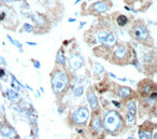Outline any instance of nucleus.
Here are the masks:
<instances>
[{
  "mask_svg": "<svg viewBox=\"0 0 157 139\" xmlns=\"http://www.w3.org/2000/svg\"><path fill=\"white\" fill-rule=\"evenodd\" d=\"M94 71H95L96 73L103 72V66H102V65L98 64V63H96V64L94 65Z\"/></svg>",
  "mask_w": 157,
  "mask_h": 139,
  "instance_id": "obj_18",
  "label": "nucleus"
},
{
  "mask_svg": "<svg viewBox=\"0 0 157 139\" xmlns=\"http://www.w3.org/2000/svg\"><path fill=\"white\" fill-rule=\"evenodd\" d=\"M127 107H128L129 113L132 114V116H135V114H136V104H135V102H130Z\"/></svg>",
  "mask_w": 157,
  "mask_h": 139,
  "instance_id": "obj_15",
  "label": "nucleus"
},
{
  "mask_svg": "<svg viewBox=\"0 0 157 139\" xmlns=\"http://www.w3.org/2000/svg\"><path fill=\"white\" fill-rule=\"evenodd\" d=\"M68 22H70V23L72 22V23H73V22H75V19H68Z\"/></svg>",
  "mask_w": 157,
  "mask_h": 139,
  "instance_id": "obj_26",
  "label": "nucleus"
},
{
  "mask_svg": "<svg viewBox=\"0 0 157 139\" xmlns=\"http://www.w3.org/2000/svg\"><path fill=\"white\" fill-rule=\"evenodd\" d=\"M80 1H81V0H76V1H75V5H78V3L80 2Z\"/></svg>",
  "mask_w": 157,
  "mask_h": 139,
  "instance_id": "obj_29",
  "label": "nucleus"
},
{
  "mask_svg": "<svg viewBox=\"0 0 157 139\" xmlns=\"http://www.w3.org/2000/svg\"><path fill=\"white\" fill-rule=\"evenodd\" d=\"M35 66H36L37 68H39V67H40V64H39V61H35Z\"/></svg>",
  "mask_w": 157,
  "mask_h": 139,
  "instance_id": "obj_25",
  "label": "nucleus"
},
{
  "mask_svg": "<svg viewBox=\"0 0 157 139\" xmlns=\"http://www.w3.org/2000/svg\"><path fill=\"white\" fill-rule=\"evenodd\" d=\"M56 61H57V63H59V64H62V65L65 64V57H64V55H62V50L58 51L57 56H56Z\"/></svg>",
  "mask_w": 157,
  "mask_h": 139,
  "instance_id": "obj_16",
  "label": "nucleus"
},
{
  "mask_svg": "<svg viewBox=\"0 0 157 139\" xmlns=\"http://www.w3.org/2000/svg\"><path fill=\"white\" fill-rule=\"evenodd\" d=\"M0 132H1V134L5 135V136H7V137H11V136H13V135H14V132H13L11 128L5 127V126H3V127H1V130H0Z\"/></svg>",
  "mask_w": 157,
  "mask_h": 139,
  "instance_id": "obj_12",
  "label": "nucleus"
},
{
  "mask_svg": "<svg viewBox=\"0 0 157 139\" xmlns=\"http://www.w3.org/2000/svg\"><path fill=\"white\" fill-rule=\"evenodd\" d=\"M92 127H93V130H101V127H102V125H101V122H100L99 119H95V120L93 121V124H92Z\"/></svg>",
  "mask_w": 157,
  "mask_h": 139,
  "instance_id": "obj_13",
  "label": "nucleus"
},
{
  "mask_svg": "<svg viewBox=\"0 0 157 139\" xmlns=\"http://www.w3.org/2000/svg\"><path fill=\"white\" fill-rule=\"evenodd\" d=\"M12 85L15 87V89H19V84L16 82V80H15V79H13V83H12Z\"/></svg>",
  "mask_w": 157,
  "mask_h": 139,
  "instance_id": "obj_22",
  "label": "nucleus"
},
{
  "mask_svg": "<svg viewBox=\"0 0 157 139\" xmlns=\"http://www.w3.org/2000/svg\"><path fill=\"white\" fill-rule=\"evenodd\" d=\"M131 90L130 89H128V87H122V89H119V95L121 97H123V98H127V97H129L131 95Z\"/></svg>",
  "mask_w": 157,
  "mask_h": 139,
  "instance_id": "obj_10",
  "label": "nucleus"
},
{
  "mask_svg": "<svg viewBox=\"0 0 157 139\" xmlns=\"http://www.w3.org/2000/svg\"><path fill=\"white\" fill-rule=\"evenodd\" d=\"M139 137H140V139H151V133L140 130V132H139Z\"/></svg>",
  "mask_w": 157,
  "mask_h": 139,
  "instance_id": "obj_17",
  "label": "nucleus"
},
{
  "mask_svg": "<svg viewBox=\"0 0 157 139\" xmlns=\"http://www.w3.org/2000/svg\"><path fill=\"white\" fill-rule=\"evenodd\" d=\"M68 84V75L65 71H57L55 72L52 78V85L53 90L55 92H60L67 86Z\"/></svg>",
  "mask_w": 157,
  "mask_h": 139,
  "instance_id": "obj_2",
  "label": "nucleus"
},
{
  "mask_svg": "<svg viewBox=\"0 0 157 139\" xmlns=\"http://www.w3.org/2000/svg\"><path fill=\"white\" fill-rule=\"evenodd\" d=\"M128 139H135V138H132V137H129V138Z\"/></svg>",
  "mask_w": 157,
  "mask_h": 139,
  "instance_id": "obj_30",
  "label": "nucleus"
},
{
  "mask_svg": "<svg viewBox=\"0 0 157 139\" xmlns=\"http://www.w3.org/2000/svg\"><path fill=\"white\" fill-rule=\"evenodd\" d=\"M87 99H88V103H89V105H91V107L93 109H96L98 107V102H97V98H96V96L93 94V93H89V94L87 95Z\"/></svg>",
  "mask_w": 157,
  "mask_h": 139,
  "instance_id": "obj_9",
  "label": "nucleus"
},
{
  "mask_svg": "<svg viewBox=\"0 0 157 139\" xmlns=\"http://www.w3.org/2000/svg\"><path fill=\"white\" fill-rule=\"evenodd\" d=\"M98 37V41L103 44L108 45V47H112V45H114L115 42H116V39H115L114 35L107 30H101L98 33L97 35Z\"/></svg>",
  "mask_w": 157,
  "mask_h": 139,
  "instance_id": "obj_3",
  "label": "nucleus"
},
{
  "mask_svg": "<svg viewBox=\"0 0 157 139\" xmlns=\"http://www.w3.org/2000/svg\"><path fill=\"white\" fill-rule=\"evenodd\" d=\"M7 37H8V39H9V40L15 45V47H19V49H22V44L18 42V41H16V40H14V39H12V38L10 37V36H7Z\"/></svg>",
  "mask_w": 157,
  "mask_h": 139,
  "instance_id": "obj_20",
  "label": "nucleus"
},
{
  "mask_svg": "<svg viewBox=\"0 0 157 139\" xmlns=\"http://www.w3.org/2000/svg\"><path fill=\"white\" fill-rule=\"evenodd\" d=\"M88 1H92V0H88Z\"/></svg>",
  "mask_w": 157,
  "mask_h": 139,
  "instance_id": "obj_31",
  "label": "nucleus"
},
{
  "mask_svg": "<svg viewBox=\"0 0 157 139\" xmlns=\"http://www.w3.org/2000/svg\"><path fill=\"white\" fill-rule=\"evenodd\" d=\"M24 30L27 31V33H32L33 31V26L30 25V24H24Z\"/></svg>",
  "mask_w": 157,
  "mask_h": 139,
  "instance_id": "obj_19",
  "label": "nucleus"
},
{
  "mask_svg": "<svg viewBox=\"0 0 157 139\" xmlns=\"http://www.w3.org/2000/svg\"><path fill=\"white\" fill-rule=\"evenodd\" d=\"M88 116H89V113L88 110L86 108H80L74 112L73 114V121L78 124H83L87 121Z\"/></svg>",
  "mask_w": 157,
  "mask_h": 139,
  "instance_id": "obj_5",
  "label": "nucleus"
},
{
  "mask_svg": "<svg viewBox=\"0 0 157 139\" xmlns=\"http://www.w3.org/2000/svg\"><path fill=\"white\" fill-rule=\"evenodd\" d=\"M69 65L72 69L76 70V69H78L83 65V59H82L81 56H78V55H73V56H71L69 58Z\"/></svg>",
  "mask_w": 157,
  "mask_h": 139,
  "instance_id": "obj_7",
  "label": "nucleus"
},
{
  "mask_svg": "<svg viewBox=\"0 0 157 139\" xmlns=\"http://www.w3.org/2000/svg\"><path fill=\"white\" fill-rule=\"evenodd\" d=\"M110 1H98L95 2L92 5V9L94 11L98 12V13H103V12H107L110 10L111 8V3H109Z\"/></svg>",
  "mask_w": 157,
  "mask_h": 139,
  "instance_id": "obj_6",
  "label": "nucleus"
},
{
  "mask_svg": "<svg viewBox=\"0 0 157 139\" xmlns=\"http://www.w3.org/2000/svg\"><path fill=\"white\" fill-rule=\"evenodd\" d=\"M116 23H117V25H119V27H124L125 25L128 23V19H127V16H125V15L121 14V15L117 16Z\"/></svg>",
  "mask_w": 157,
  "mask_h": 139,
  "instance_id": "obj_11",
  "label": "nucleus"
},
{
  "mask_svg": "<svg viewBox=\"0 0 157 139\" xmlns=\"http://www.w3.org/2000/svg\"><path fill=\"white\" fill-rule=\"evenodd\" d=\"M105 126L110 132H115L121 126V118L115 111H109L105 116Z\"/></svg>",
  "mask_w": 157,
  "mask_h": 139,
  "instance_id": "obj_1",
  "label": "nucleus"
},
{
  "mask_svg": "<svg viewBox=\"0 0 157 139\" xmlns=\"http://www.w3.org/2000/svg\"><path fill=\"white\" fill-rule=\"evenodd\" d=\"M7 93H8V96H9V98L11 99V100H17V99H18V94H17L16 92H14V91L8 90Z\"/></svg>",
  "mask_w": 157,
  "mask_h": 139,
  "instance_id": "obj_14",
  "label": "nucleus"
},
{
  "mask_svg": "<svg viewBox=\"0 0 157 139\" xmlns=\"http://www.w3.org/2000/svg\"><path fill=\"white\" fill-rule=\"evenodd\" d=\"M82 92H83V89L82 87H78L75 90V92H74V94H75V96H81Z\"/></svg>",
  "mask_w": 157,
  "mask_h": 139,
  "instance_id": "obj_21",
  "label": "nucleus"
},
{
  "mask_svg": "<svg viewBox=\"0 0 157 139\" xmlns=\"http://www.w3.org/2000/svg\"><path fill=\"white\" fill-rule=\"evenodd\" d=\"M3 2H10V1H16V0H2Z\"/></svg>",
  "mask_w": 157,
  "mask_h": 139,
  "instance_id": "obj_27",
  "label": "nucleus"
},
{
  "mask_svg": "<svg viewBox=\"0 0 157 139\" xmlns=\"http://www.w3.org/2000/svg\"><path fill=\"white\" fill-rule=\"evenodd\" d=\"M27 43H28L29 45H37L36 43H33V42H27Z\"/></svg>",
  "mask_w": 157,
  "mask_h": 139,
  "instance_id": "obj_28",
  "label": "nucleus"
},
{
  "mask_svg": "<svg viewBox=\"0 0 157 139\" xmlns=\"http://www.w3.org/2000/svg\"><path fill=\"white\" fill-rule=\"evenodd\" d=\"M114 55H115V57H117V58H119V59L125 58V57H126V55H127L126 47H124V45H119V47H117L116 50H115Z\"/></svg>",
  "mask_w": 157,
  "mask_h": 139,
  "instance_id": "obj_8",
  "label": "nucleus"
},
{
  "mask_svg": "<svg viewBox=\"0 0 157 139\" xmlns=\"http://www.w3.org/2000/svg\"><path fill=\"white\" fill-rule=\"evenodd\" d=\"M132 33H133V37L139 41H144L149 38L148 29H146V27L141 23H138L136 26L133 27Z\"/></svg>",
  "mask_w": 157,
  "mask_h": 139,
  "instance_id": "obj_4",
  "label": "nucleus"
},
{
  "mask_svg": "<svg viewBox=\"0 0 157 139\" xmlns=\"http://www.w3.org/2000/svg\"><path fill=\"white\" fill-rule=\"evenodd\" d=\"M3 75H5V70H3V69H0V78L3 77Z\"/></svg>",
  "mask_w": 157,
  "mask_h": 139,
  "instance_id": "obj_24",
  "label": "nucleus"
},
{
  "mask_svg": "<svg viewBox=\"0 0 157 139\" xmlns=\"http://www.w3.org/2000/svg\"><path fill=\"white\" fill-rule=\"evenodd\" d=\"M128 121L129 122H133V121H135V116H133L132 114H130V113H129V116H128Z\"/></svg>",
  "mask_w": 157,
  "mask_h": 139,
  "instance_id": "obj_23",
  "label": "nucleus"
}]
</instances>
